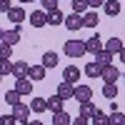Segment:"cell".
<instances>
[{
	"mask_svg": "<svg viewBox=\"0 0 125 125\" xmlns=\"http://www.w3.org/2000/svg\"><path fill=\"white\" fill-rule=\"evenodd\" d=\"M100 78L105 80V83H115V80H120V70L115 65H105L103 73H100Z\"/></svg>",
	"mask_w": 125,
	"mask_h": 125,
	"instance_id": "8",
	"label": "cell"
},
{
	"mask_svg": "<svg viewBox=\"0 0 125 125\" xmlns=\"http://www.w3.org/2000/svg\"><path fill=\"white\" fill-rule=\"evenodd\" d=\"M5 103H8V105H15V103H20V95L15 90H8L5 93Z\"/></svg>",
	"mask_w": 125,
	"mask_h": 125,
	"instance_id": "31",
	"label": "cell"
},
{
	"mask_svg": "<svg viewBox=\"0 0 125 125\" xmlns=\"http://www.w3.org/2000/svg\"><path fill=\"white\" fill-rule=\"evenodd\" d=\"M62 80H65V83H73V85H75V80H80V68L68 65L65 70H62Z\"/></svg>",
	"mask_w": 125,
	"mask_h": 125,
	"instance_id": "11",
	"label": "cell"
},
{
	"mask_svg": "<svg viewBox=\"0 0 125 125\" xmlns=\"http://www.w3.org/2000/svg\"><path fill=\"white\" fill-rule=\"evenodd\" d=\"M108 125H125V115L120 110H113L110 115H108Z\"/></svg>",
	"mask_w": 125,
	"mask_h": 125,
	"instance_id": "27",
	"label": "cell"
},
{
	"mask_svg": "<svg viewBox=\"0 0 125 125\" xmlns=\"http://www.w3.org/2000/svg\"><path fill=\"white\" fill-rule=\"evenodd\" d=\"M62 98H58V95H53V98H48L45 100V110H50V113H60L62 110Z\"/></svg>",
	"mask_w": 125,
	"mask_h": 125,
	"instance_id": "15",
	"label": "cell"
},
{
	"mask_svg": "<svg viewBox=\"0 0 125 125\" xmlns=\"http://www.w3.org/2000/svg\"><path fill=\"white\" fill-rule=\"evenodd\" d=\"M70 115H68V113L65 110H60V113H53V125H70Z\"/></svg>",
	"mask_w": 125,
	"mask_h": 125,
	"instance_id": "23",
	"label": "cell"
},
{
	"mask_svg": "<svg viewBox=\"0 0 125 125\" xmlns=\"http://www.w3.org/2000/svg\"><path fill=\"white\" fill-rule=\"evenodd\" d=\"M93 125H108V113H103V110H95L93 115L88 118Z\"/></svg>",
	"mask_w": 125,
	"mask_h": 125,
	"instance_id": "22",
	"label": "cell"
},
{
	"mask_svg": "<svg viewBox=\"0 0 125 125\" xmlns=\"http://www.w3.org/2000/svg\"><path fill=\"white\" fill-rule=\"evenodd\" d=\"M45 68L43 65H28V75L25 78H30V80H45Z\"/></svg>",
	"mask_w": 125,
	"mask_h": 125,
	"instance_id": "12",
	"label": "cell"
},
{
	"mask_svg": "<svg viewBox=\"0 0 125 125\" xmlns=\"http://www.w3.org/2000/svg\"><path fill=\"white\" fill-rule=\"evenodd\" d=\"M62 18H65V15H62L60 10H48V25H53V28L60 25V23H62Z\"/></svg>",
	"mask_w": 125,
	"mask_h": 125,
	"instance_id": "26",
	"label": "cell"
},
{
	"mask_svg": "<svg viewBox=\"0 0 125 125\" xmlns=\"http://www.w3.org/2000/svg\"><path fill=\"white\" fill-rule=\"evenodd\" d=\"M28 108H30V113H35V115L38 113H45V98H35Z\"/></svg>",
	"mask_w": 125,
	"mask_h": 125,
	"instance_id": "28",
	"label": "cell"
},
{
	"mask_svg": "<svg viewBox=\"0 0 125 125\" xmlns=\"http://www.w3.org/2000/svg\"><path fill=\"white\" fill-rule=\"evenodd\" d=\"M40 5L45 10H58V0H40Z\"/></svg>",
	"mask_w": 125,
	"mask_h": 125,
	"instance_id": "33",
	"label": "cell"
},
{
	"mask_svg": "<svg viewBox=\"0 0 125 125\" xmlns=\"http://www.w3.org/2000/svg\"><path fill=\"white\" fill-rule=\"evenodd\" d=\"M13 110H10V115H13L18 123H28L30 120V108L25 105V103H15V105H10Z\"/></svg>",
	"mask_w": 125,
	"mask_h": 125,
	"instance_id": "3",
	"label": "cell"
},
{
	"mask_svg": "<svg viewBox=\"0 0 125 125\" xmlns=\"http://www.w3.org/2000/svg\"><path fill=\"white\" fill-rule=\"evenodd\" d=\"M103 95H105L108 100H115L118 98V85L115 83H105V85H103Z\"/></svg>",
	"mask_w": 125,
	"mask_h": 125,
	"instance_id": "24",
	"label": "cell"
},
{
	"mask_svg": "<svg viewBox=\"0 0 125 125\" xmlns=\"http://www.w3.org/2000/svg\"><path fill=\"white\" fill-rule=\"evenodd\" d=\"M30 25H33V28H43V25H48V15L40 13V10H35V13L30 15Z\"/></svg>",
	"mask_w": 125,
	"mask_h": 125,
	"instance_id": "18",
	"label": "cell"
},
{
	"mask_svg": "<svg viewBox=\"0 0 125 125\" xmlns=\"http://www.w3.org/2000/svg\"><path fill=\"white\" fill-rule=\"evenodd\" d=\"M15 123H18V120L10 115V113H8V115H0V125H15Z\"/></svg>",
	"mask_w": 125,
	"mask_h": 125,
	"instance_id": "34",
	"label": "cell"
},
{
	"mask_svg": "<svg viewBox=\"0 0 125 125\" xmlns=\"http://www.w3.org/2000/svg\"><path fill=\"white\" fill-rule=\"evenodd\" d=\"M25 125H43V123H40V120H28Z\"/></svg>",
	"mask_w": 125,
	"mask_h": 125,
	"instance_id": "38",
	"label": "cell"
},
{
	"mask_svg": "<svg viewBox=\"0 0 125 125\" xmlns=\"http://www.w3.org/2000/svg\"><path fill=\"white\" fill-rule=\"evenodd\" d=\"M98 23H100V18H98L95 10H85L83 13V28H98Z\"/></svg>",
	"mask_w": 125,
	"mask_h": 125,
	"instance_id": "10",
	"label": "cell"
},
{
	"mask_svg": "<svg viewBox=\"0 0 125 125\" xmlns=\"http://www.w3.org/2000/svg\"><path fill=\"white\" fill-rule=\"evenodd\" d=\"M13 75L15 78H25L28 75V62L25 60H15L13 62Z\"/></svg>",
	"mask_w": 125,
	"mask_h": 125,
	"instance_id": "20",
	"label": "cell"
},
{
	"mask_svg": "<svg viewBox=\"0 0 125 125\" xmlns=\"http://www.w3.org/2000/svg\"><path fill=\"white\" fill-rule=\"evenodd\" d=\"M0 75H3V78L5 75H13V60H10V58L8 60H0Z\"/></svg>",
	"mask_w": 125,
	"mask_h": 125,
	"instance_id": "29",
	"label": "cell"
},
{
	"mask_svg": "<svg viewBox=\"0 0 125 125\" xmlns=\"http://www.w3.org/2000/svg\"><path fill=\"white\" fill-rule=\"evenodd\" d=\"M73 98H75L78 103L93 100V88L90 85H75V88H73Z\"/></svg>",
	"mask_w": 125,
	"mask_h": 125,
	"instance_id": "5",
	"label": "cell"
},
{
	"mask_svg": "<svg viewBox=\"0 0 125 125\" xmlns=\"http://www.w3.org/2000/svg\"><path fill=\"white\" fill-rule=\"evenodd\" d=\"M15 93L20 98L23 95H30V93H33V80L30 78H15V88H13Z\"/></svg>",
	"mask_w": 125,
	"mask_h": 125,
	"instance_id": "4",
	"label": "cell"
},
{
	"mask_svg": "<svg viewBox=\"0 0 125 125\" xmlns=\"http://www.w3.org/2000/svg\"><path fill=\"white\" fill-rule=\"evenodd\" d=\"M83 43H85V53H93V55H95L98 50H103V38H100L98 33L93 35V38H88V40H83Z\"/></svg>",
	"mask_w": 125,
	"mask_h": 125,
	"instance_id": "7",
	"label": "cell"
},
{
	"mask_svg": "<svg viewBox=\"0 0 125 125\" xmlns=\"http://www.w3.org/2000/svg\"><path fill=\"white\" fill-rule=\"evenodd\" d=\"M18 40H20V28L13 25L10 30H0V43H5V45H18Z\"/></svg>",
	"mask_w": 125,
	"mask_h": 125,
	"instance_id": "2",
	"label": "cell"
},
{
	"mask_svg": "<svg viewBox=\"0 0 125 125\" xmlns=\"http://www.w3.org/2000/svg\"><path fill=\"white\" fill-rule=\"evenodd\" d=\"M95 110H98V108H95V103H93V100H85V103H80V115H83V118H90Z\"/></svg>",
	"mask_w": 125,
	"mask_h": 125,
	"instance_id": "25",
	"label": "cell"
},
{
	"mask_svg": "<svg viewBox=\"0 0 125 125\" xmlns=\"http://www.w3.org/2000/svg\"><path fill=\"white\" fill-rule=\"evenodd\" d=\"M85 3H88V10H98L105 0H85Z\"/></svg>",
	"mask_w": 125,
	"mask_h": 125,
	"instance_id": "35",
	"label": "cell"
},
{
	"mask_svg": "<svg viewBox=\"0 0 125 125\" xmlns=\"http://www.w3.org/2000/svg\"><path fill=\"white\" fill-rule=\"evenodd\" d=\"M103 8H105V13H108L110 18H115V15L120 13V0H105Z\"/></svg>",
	"mask_w": 125,
	"mask_h": 125,
	"instance_id": "19",
	"label": "cell"
},
{
	"mask_svg": "<svg viewBox=\"0 0 125 125\" xmlns=\"http://www.w3.org/2000/svg\"><path fill=\"white\" fill-rule=\"evenodd\" d=\"M20 3H35V0H20Z\"/></svg>",
	"mask_w": 125,
	"mask_h": 125,
	"instance_id": "39",
	"label": "cell"
},
{
	"mask_svg": "<svg viewBox=\"0 0 125 125\" xmlns=\"http://www.w3.org/2000/svg\"><path fill=\"white\" fill-rule=\"evenodd\" d=\"M58 62H60L58 53H53V50H48V53H43V62H40V65H43L45 70H48V68H58Z\"/></svg>",
	"mask_w": 125,
	"mask_h": 125,
	"instance_id": "13",
	"label": "cell"
},
{
	"mask_svg": "<svg viewBox=\"0 0 125 125\" xmlns=\"http://www.w3.org/2000/svg\"><path fill=\"white\" fill-rule=\"evenodd\" d=\"M0 83H3V75H0Z\"/></svg>",
	"mask_w": 125,
	"mask_h": 125,
	"instance_id": "40",
	"label": "cell"
},
{
	"mask_svg": "<svg viewBox=\"0 0 125 125\" xmlns=\"http://www.w3.org/2000/svg\"><path fill=\"white\" fill-rule=\"evenodd\" d=\"M70 125H90V120H88V118H83V115H78L75 120H70Z\"/></svg>",
	"mask_w": 125,
	"mask_h": 125,
	"instance_id": "36",
	"label": "cell"
},
{
	"mask_svg": "<svg viewBox=\"0 0 125 125\" xmlns=\"http://www.w3.org/2000/svg\"><path fill=\"white\" fill-rule=\"evenodd\" d=\"M62 25H65L68 30H73V33H78V30L83 28V15H78V13H70L68 18H62Z\"/></svg>",
	"mask_w": 125,
	"mask_h": 125,
	"instance_id": "6",
	"label": "cell"
},
{
	"mask_svg": "<svg viewBox=\"0 0 125 125\" xmlns=\"http://www.w3.org/2000/svg\"><path fill=\"white\" fill-rule=\"evenodd\" d=\"M65 55L68 58H73V60H78V58H83L85 55V43L83 40H65Z\"/></svg>",
	"mask_w": 125,
	"mask_h": 125,
	"instance_id": "1",
	"label": "cell"
},
{
	"mask_svg": "<svg viewBox=\"0 0 125 125\" xmlns=\"http://www.w3.org/2000/svg\"><path fill=\"white\" fill-rule=\"evenodd\" d=\"M8 20H10L13 25H20V23L25 20V10H23V8H10V10H8Z\"/></svg>",
	"mask_w": 125,
	"mask_h": 125,
	"instance_id": "14",
	"label": "cell"
},
{
	"mask_svg": "<svg viewBox=\"0 0 125 125\" xmlns=\"http://www.w3.org/2000/svg\"><path fill=\"white\" fill-rule=\"evenodd\" d=\"M10 55H13V48L5 45V43H0V60H8Z\"/></svg>",
	"mask_w": 125,
	"mask_h": 125,
	"instance_id": "32",
	"label": "cell"
},
{
	"mask_svg": "<svg viewBox=\"0 0 125 125\" xmlns=\"http://www.w3.org/2000/svg\"><path fill=\"white\" fill-rule=\"evenodd\" d=\"M73 83H65V80H60V85H58V93L55 95L58 98H62V100H73Z\"/></svg>",
	"mask_w": 125,
	"mask_h": 125,
	"instance_id": "9",
	"label": "cell"
},
{
	"mask_svg": "<svg viewBox=\"0 0 125 125\" xmlns=\"http://www.w3.org/2000/svg\"><path fill=\"white\" fill-rule=\"evenodd\" d=\"M10 8H13V3H10V0H0V13H8Z\"/></svg>",
	"mask_w": 125,
	"mask_h": 125,
	"instance_id": "37",
	"label": "cell"
},
{
	"mask_svg": "<svg viewBox=\"0 0 125 125\" xmlns=\"http://www.w3.org/2000/svg\"><path fill=\"white\" fill-rule=\"evenodd\" d=\"M113 58H115V55H110L108 50H98V53H95V62H100L103 68H105V65H113Z\"/></svg>",
	"mask_w": 125,
	"mask_h": 125,
	"instance_id": "21",
	"label": "cell"
},
{
	"mask_svg": "<svg viewBox=\"0 0 125 125\" xmlns=\"http://www.w3.org/2000/svg\"><path fill=\"white\" fill-rule=\"evenodd\" d=\"M70 3H73V13H78V15H83V13L88 10V3H85V0H70Z\"/></svg>",
	"mask_w": 125,
	"mask_h": 125,
	"instance_id": "30",
	"label": "cell"
},
{
	"mask_svg": "<svg viewBox=\"0 0 125 125\" xmlns=\"http://www.w3.org/2000/svg\"><path fill=\"white\" fill-rule=\"evenodd\" d=\"M100 73H103V65H100V62H95V60H90L88 65H85V75H88V78H93V80L100 78Z\"/></svg>",
	"mask_w": 125,
	"mask_h": 125,
	"instance_id": "17",
	"label": "cell"
},
{
	"mask_svg": "<svg viewBox=\"0 0 125 125\" xmlns=\"http://www.w3.org/2000/svg\"><path fill=\"white\" fill-rule=\"evenodd\" d=\"M105 50L110 55H118L120 50H123V40L120 38H110V40H105Z\"/></svg>",
	"mask_w": 125,
	"mask_h": 125,
	"instance_id": "16",
	"label": "cell"
}]
</instances>
